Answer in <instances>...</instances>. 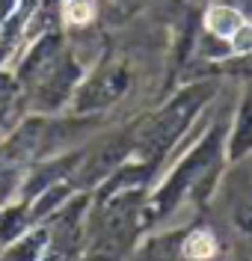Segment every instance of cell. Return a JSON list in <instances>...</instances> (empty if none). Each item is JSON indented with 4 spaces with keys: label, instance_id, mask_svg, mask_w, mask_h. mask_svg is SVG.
<instances>
[{
    "label": "cell",
    "instance_id": "6da1fadb",
    "mask_svg": "<svg viewBox=\"0 0 252 261\" xmlns=\"http://www.w3.org/2000/svg\"><path fill=\"white\" fill-rule=\"evenodd\" d=\"M243 24V18L232 12V9H226V6H217V9H211V15H208V27L219 36H232Z\"/></svg>",
    "mask_w": 252,
    "mask_h": 261
},
{
    "label": "cell",
    "instance_id": "7a4b0ae2",
    "mask_svg": "<svg viewBox=\"0 0 252 261\" xmlns=\"http://www.w3.org/2000/svg\"><path fill=\"white\" fill-rule=\"evenodd\" d=\"M214 252V241L208 238V234H196L190 244H187V255L190 258H205V255H211Z\"/></svg>",
    "mask_w": 252,
    "mask_h": 261
},
{
    "label": "cell",
    "instance_id": "3957f363",
    "mask_svg": "<svg viewBox=\"0 0 252 261\" xmlns=\"http://www.w3.org/2000/svg\"><path fill=\"white\" fill-rule=\"evenodd\" d=\"M66 12H68V18H71L74 24H83V21H89V15H92V6H89L86 0H71Z\"/></svg>",
    "mask_w": 252,
    "mask_h": 261
},
{
    "label": "cell",
    "instance_id": "277c9868",
    "mask_svg": "<svg viewBox=\"0 0 252 261\" xmlns=\"http://www.w3.org/2000/svg\"><path fill=\"white\" fill-rule=\"evenodd\" d=\"M232 36H235V48L237 50H249L252 48V27L249 24H240Z\"/></svg>",
    "mask_w": 252,
    "mask_h": 261
}]
</instances>
